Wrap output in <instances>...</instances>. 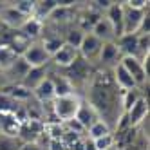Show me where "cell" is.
<instances>
[{"mask_svg":"<svg viewBox=\"0 0 150 150\" xmlns=\"http://www.w3.org/2000/svg\"><path fill=\"white\" fill-rule=\"evenodd\" d=\"M74 120H76L85 130H89V128L100 120V116H98V112H96L92 107L85 101V100H81V103H80V109H78V112H76V116H74Z\"/></svg>","mask_w":150,"mask_h":150,"instance_id":"obj_10","label":"cell"},{"mask_svg":"<svg viewBox=\"0 0 150 150\" xmlns=\"http://www.w3.org/2000/svg\"><path fill=\"white\" fill-rule=\"evenodd\" d=\"M87 132H89V139H91V141H94V139H98V137H103V136H107V134H110L112 130H110V127L107 125L105 121L98 120Z\"/></svg>","mask_w":150,"mask_h":150,"instance_id":"obj_21","label":"cell"},{"mask_svg":"<svg viewBox=\"0 0 150 150\" xmlns=\"http://www.w3.org/2000/svg\"><path fill=\"white\" fill-rule=\"evenodd\" d=\"M22 60L29 67H45V65H49L51 56L45 52V49L42 47L40 42H31L29 47L24 51Z\"/></svg>","mask_w":150,"mask_h":150,"instance_id":"obj_6","label":"cell"},{"mask_svg":"<svg viewBox=\"0 0 150 150\" xmlns=\"http://www.w3.org/2000/svg\"><path fill=\"white\" fill-rule=\"evenodd\" d=\"M7 85H9V83H7V78H6V72L0 69V87L4 89V87H7Z\"/></svg>","mask_w":150,"mask_h":150,"instance_id":"obj_28","label":"cell"},{"mask_svg":"<svg viewBox=\"0 0 150 150\" xmlns=\"http://www.w3.org/2000/svg\"><path fill=\"white\" fill-rule=\"evenodd\" d=\"M125 117H127V123L130 128H137L146 120L148 117V101H146L145 96H139L136 100V103L125 112Z\"/></svg>","mask_w":150,"mask_h":150,"instance_id":"obj_7","label":"cell"},{"mask_svg":"<svg viewBox=\"0 0 150 150\" xmlns=\"http://www.w3.org/2000/svg\"><path fill=\"white\" fill-rule=\"evenodd\" d=\"M40 44H42V47L45 49V52H47V54L52 58V56L56 54V51H58V49L63 45V40H62V38H58V36H47V38H44V40H42Z\"/></svg>","mask_w":150,"mask_h":150,"instance_id":"obj_22","label":"cell"},{"mask_svg":"<svg viewBox=\"0 0 150 150\" xmlns=\"http://www.w3.org/2000/svg\"><path fill=\"white\" fill-rule=\"evenodd\" d=\"M101 47H103V42L100 38H96L92 33H85L83 35V40H81V44H80V56L85 60V62H89L91 65L94 62H98L100 60V52H101Z\"/></svg>","mask_w":150,"mask_h":150,"instance_id":"obj_3","label":"cell"},{"mask_svg":"<svg viewBox=\"0 0 150 150\" xmlns=\"http://www.w3.org/2000/svg\"><path fill=\"white\" fill-rule=\"evenodd\" d=\"M92 145H94L96 150H109V148L116 146V136L110 132V134H107V136H103V137L94 139Z\"/></svg>","mask_w":150,"mask_h":150,"instance_id":"obj_24","label":"cell"},{"mask_svg":"<svg viewBox=\"0 0 150 150\" xmlns=\"http://www.w3.org/2000/svg\"><path fill=\"white\" fill-rule=\"evenodd\" d=\"M109 150H121L120 146H112V148H109Z\"/></svg>","mask_w":150,"mask_h":150,"instance_id":"obj_29","label":"cell"},{"mask_svg":"<svg viewBox=\"0 0 150 150\" xmlns=\"http://www.w3.org/2000/svg\"><path fill=\"white\" fill-rule=\"evenodd\" d=\"M42 27H44V24H42L40 20H36L35 16H29V18L25 20V24L20 27V33H22L27 40L33 42V40L42 33Z\"/></svg>","mask_w":150,"mask_h":150,"instance_id":"obj_19","label":"cell"},{"mask_svg":"<svg viewBox=\"0 0 150 150\" xmlns=\"http://www.w3.org/2000/svg\"><path fill=\"white\" fill-rule=\"evenodd\" d=\"M33 98L38 103H42V105L51 103L52 100H54V85H52V80L49 78V74H47V78L33 91Z\"/></svg>","mask_w":150,"mask_h":150,"instance_id":"obj_15","label":"cell"},{"mask_svg":"<svg viewBox=\"0 0 150 150\" xmlns=\"http://www.w3.org/2000/svg\"><path fill=\"white\" fill-rule=\"evenodd\" d=\"M146 16V9H132L123 4V35H137Z\"/></svg>","mask_w":150,"mask_h":150,"instance_id":"obj_5","label":"cell"},{"mask_svg":"<svg viewBox=\"0 0 150 150\" xmlns=\"http://www.w3.org/2000/svg\"><path fill=\"white\" fill-rule=\"evenodd\" d=\"M127 7L132 9H148V2L146 0H128V2H123Z\"/></svg>","mask_w":150,"mask_h":150,"instance_id":"obj_26","label":"cell"},{"mask_svg":"<svg viewBox=\"0 0 150 150\" xmlns=\"http://www.w3.org/2000/svg\"><path fill=\"white\" fill-rule=\"evenodd\" d=\"M47 74H49L47 65H45V67H31L29 72L25 74V78L22 80V83H20V85H22V87H25L27 91L33 92L38 85L47 78Z\"/></svg>","mask_w":150,"mask_h":150,"instance_id":"obj_13","label":"cell"},{"mask_svg":"<svg viewBox=\"0 0 150 150\" xmlns=\"http://www.w3.org/2000/svg\"><path fill=\"white\" fill-rule=\"evenodd\" d=\"M105 18L114 31V38L123 36V2H112L110 7L105 11Z\"/></svg>","mask_w":150,"mask_h":150,"instance_id":"obj_9","label":"cell"},{"mask_svg":"<svg viewBox=\"0 0 150 150\" xmlns=\"http://www.w3.org/2000/svg\"><path fill=\"white\" fill-rule=\"evenodd\" d=\"M120 63L125 67V71L132 76V80L137 85V89L143 87V85L148 81V72L145 69V63L139 58H136V56H123Z\"/></svg>","mask_w":150,"mask_h":150,"instance_id":"obj_4","label":"cell"},{"mask_svg":"<svg viewBox=\"0 0 150 150\" xmlns=\"http://www.w3.org/2000/svg\"><path fill=\"white\" fill-rule=\"evenodd\" d=\"M112 80H114V83H116V87L120 89V91H123V92L137 89L136 81L132 80L130 74L125 71V67L121 65V63H117V65L112 69Z\"/></svg>","mask_w":150,"mask_h":150,"instance_id":"obj_12","label":"cell"},{"mask_svg":"<svg viewBox=\"0 0 150 150\" xmlns=\"http://www.w3.org/2000/svg\"><path fill=\"white\" fill-rule=\"evenodd\" d=\"M89 33H92L96 38H100L103 44H107V42H116V38H114V31H112V27H110V24H109V20H107L105 16H101L98 22L92 25V29L89 31Z\"/></svg>","mask_w":150,"mask_h":150,"instance_id":"obj_16","label":"cell"},{"mask_svg":"<svg viewBox=\"0 0 150 150\" xmlns=\"http://www.w3.org/2000/svg\"><path fill=\"white\" fill-rule=\"evenodd\" d=\"M92 74H94L92 65L89 62H85L81 56H78L69 67L63 69V76L71 81L72 87H76V85H89Z\"/></svg>","mask_w":150,"mask_h":150,"instance_id":"obj_2","label":"cell"},{"mask_svg":"<svg viewBox=\"0 0 150 150\" xmlns=\"http://www.w3.org/2000/svg\"><path fill=\"white\" fill-rule=\"evenodd\" d=\"M83 31L80 29V27H74V29H71L69 33H67V38L63 40V44H67V45H71V47H74V49H80V44H81V40H83Z\"/></svg>","mask_w":150,"mask_h":150,"instance_id":"obj_23","label":"cell"},{"mask_svg":"<svg viewBox=\"0 0 150 150\" xmlns=\"http://www.w3.org/2000/svg\"><path fill=\"white\" fill-rule=\"evenodd\" d=\"M49 78L52 80V85H54V98H62V96L74 94V87L71 85V81L63 76V74L49 72Z\"/></svg>","mask_w":150,"mask_h":150,"instance_id":"obj_18","label":"cell"},{"mask_svg":"<svg viewBox=\"0 0 150 150\" xmlns=\"http://www.w3.org/2000/svg\"><path fill=\"white\" fill-rule=\"evenodd\" d=\"M35 4L36 2H31V0H20V2H15V9L18 13H22L24 16H33V13H35Z\"/></svg>","mask_w":150,"mask_h":150,"instance_id":"obj_25","label":"cell"},{"mask_svg":"<svg viewBox=\"0 0 150 150\" xmlns=\"http://www.w3.org/2000/svg\"><path fill=\"white\" fill-rule=\"evenodd\" d=\"M121 56H137V35H123L116 40Z\"/></svg>","mask_w":150,"mask_h":150,"instance_id":"obj_17","label":"cell"},{"mask_svg":"<svg viewBox=\"0 0 150 150\" xmlns=\"http://www.w3.org/2000/svg\"><path fill=\"white\" fill-rule=\"evenodd\" d=\"M78 56H80L78 49H74V47H71V45H67V44H63V45L56 51V54L51 58V62L54 63L56 67L65 69V67H69V65H71V63L76 60Z\"/></svg>","mask_w":150,"mask_h":150,"instance_id":"obj_11","label":"cell"},{"mask_svg":"<svg viewBox=\"0 0 150 150\" xmlns=\"http://www.w3.org/2000/svg\"><path fill=\"white\" fill-rule=\"evenodd\" d=\"M18 56L13 52V49L9 47L7 44H2L0 45V69L2 71H6V69H9L11 67V63L16 60Z\"/></svg>","mask_w":150,"mask_h":150,"instance_id":"obj_20","label":"cell"},{"mask_svg":"<svg viewBox=\"0 0 150 150\" xmlns=\"http://www.w3.org/2000/svg\"><path fill=\"white\" fill-rule=\"evenodd\" d=\"M121 52L120 49H117L116 42H107V44H103L101 47V52H100V63L105 67V71H112L117 63L121 62Z\"/></svg>","mask_w":150,"mask_h":150,"instance_id":"obj_8","label":"cell"},{"mask_svg":"<svg viewBox=\"0 0 150 150\" xmlns=\"http://www.w3.org/2000/svg\"><path fill=\"white\" fill-rule=\"evenodd\" d=\"M25 20H27V16H24L22 13H18L13 6H7V7H4L2 11H0V22H4L7 27H11V29H20L25 24Z\"/></svg>","mask_w":150,"mask_h":150,"instance_id":"obj_14","label":"cell"},{"mask_svg":"<svg viewBox=\"0 0 150 150\" xmlns=\"http://www.w3.org/2000/svg\"><path fill=\"white\" fill-rule=\"evenodd\" d=\"M18 150H44V146L36 141H33V143H22Z\"/></svg>","mask_w":150,"mask_h":150,"instance_id":"obj_27","label":"cell"},{"mask_svg":"<svg viewBox=\"0 0 150 150\" xmlns=\"http://www.w3.org/2000/svg\"><path fill=\"white\" fill-rule=\"evenodd\" d=\"M81 98L78 94H69V96H62V98L52 100V116L58 123H65L69 120H74L78 109H80Z\"/></svg>","mask_w":150,"mask_h":150,"instance_id":"obj_1","label":"cell"}]
</instances>
